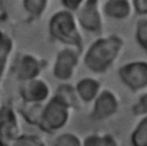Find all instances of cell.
Listing matches in <instances>:
<instances>
[{
    "mask_svg": "<svg viewBox=\"0 0 147 146\" xmlns=\"http://www.w3.org/2000/svg\"><path fill=\"white\" fill-rule=\"evenodd\" d=\"M121 47L122 41L117 37L99 39L88 48L84 62L93 72H103L114 63Z\"/></svg>",
    "mask_w": 147,
    "mask_h": 146,
    "instance_id": "6da1fadb",
    "label": "cell"
},
{
    "mask_svg": "<svg viewBox=\"0 0 147 146\" xmlns=\"http://www.w3.org/2000/svg\"><path fill=\"white\" fill-rule=\"evenodd\" d=\"M70 108L56 95L44 105L39 129L46 133H54L67 125L70 118Z\"/></svg>",
    "mask_w": 147,
    "mask_h": 146,
    "instance_id": "7a4b0ae2",
    "label": "cell"
},
{
    "mask_svg": "<svg viewBox=\"0 0 147 146\" xmlns=\"http://www.w3.org/2000/svg\"><path fill=\"white\" fill-rule=\"evenodd\" d=\"M49 31L52 36L64 44L80 47V37L76 29L74 17L68 11L56 13L49 23Z\"/></svg>",
    "mask_w": 147,
    "mask_h": 146,
    "instance_id": "3957f363",
    "label": "cell"
},
{
    "mask_svg": "<svg viewBox=\"0 0 147 146\" xmlns=\"http://www.w3.org/2000/svg\"><path fill=\"white\" fill-rule=\"evenodd\" d=\"M121 82L131 91H140L147 87V62L134 61L118 69Z\"/></svg>",
    "mask_w": 147,
    "mask_h": 146,
    "instance_id": "277c9868",
    "label": "cell"
},
{
    "mask_svg": "<svg viewBox=\"0 0 147 146\" xmlns=\"http://www.w3.org/2000/svg\"><path fill=\"white\" fill-rule=\"evenodd\" d=\"M119 107L117 95L111 90H102L98 98L93 101L91 118L94 121H106L116 114Z\"/></svg>",
    "mask_w": 147,
    "mask_h": 146,
    "instance_id": "5b68a950",
    "label": "cell"
},
{
    "mask_svg": "<svg viewBox=\"0 0 147 146\" xmlns=\"http://www.w3.org/2000/svg\"><path fill=\"white\" fill-rule=\"evenodd\" d=\"M49 93V85L40 78L21 82L20 95L25 103H44L45 101L47 102L51 99Z\"/></svg>",
    "mask_w": 147,
    "mask_h": 146,
    "instance_id": "8992f818",
    "label": "cell"
},
{
    "mask_svg": "<svg viewBox=\"0 0 147 146\" xmlns=\"http://www.w3.org/2000/svg\"><path fill=\"white\" fill-rule=\"evenodd\" d=\"M78 63V55L71 49L61 51L53 67V75L60 80H69L75 72V69Z\"/></svg>",
    "mask_w": 147,
    "mask_h": 146,
    "instance_id": "52a82bcc",
    "label": "cell"
},
{
    "mask_svg": "<svg viewBox=\"0 0 147 146\" xmlns=\"http://www.w3.org/2000/svg\"><path fill=\"white\" fill-rule=\"evenodd\" d=\"M0 122H1L0 129H1L2 141L11 143L15 139H17L20 136L23 135L17 114L10 106L2 107Z\"/></svg>",
    "mask_w": 147,
    "mask_h": 146,
    "instance_id": "ba28073f",
    "label": "cell"
},
{
    "mask_svg": "<svg viewBox=\"0 0 147 146\" xmlns=\"http://www.w3.org/2000/svg\"><path fill=\"white\" fill-rule=\"evenodd\" d=\"M98 0H86L78 11L80 25L88 31L95 32L101 29V18L98 10Z\"/></svg>",
    "mask_w": 147,
    "mask_h": 146,
    "instance_id": "9c48e42d",
    "label": "cell"
},
{
    "mask_svg": "<svg viewBox=\"0 0 147 146\" xmlns=\"http://www.w3.org/2000/svg\"><path fill=\"white\" fill-rule=\"evenodd\" d=\"M41 71V63L32 55H23L15 66V75L20 82L38 78Z\"/></svg>",
    "mask_w": 147,
    "mask_h": 146,
    "instance_id": "30bf717a",
    "label": "cell"
},
{
    "mask_svg": "<svg viewBox=\"0 0 147 146\" xmlns=\"http://www.w3.org/2000/svg\"><path fill=\"white\" fill-rule=\"evenodd\" d=\"M75 86H76L77 93L83 102L94 101L101 92L100 82L94 78H91V77H85V78L79 79Z\"/></svg>",
    "mask_w": 147,
    "mask_h": 146,
    "instance_id": "8fae6325",
    "label": "cell"
},
{
    "mask_svg": "<svg viewBox=\"0 0 147 146\" xmlns=\"http://www.w3.org/2000/svg\"><path fill=\"white\" fill-rule=\"evenodd\" d=\"M57 98H60L67 106H69L70 109H78L80 106V102H83L77 93L76 86H72L70 84H61L55 94Z\"/></svg>",
    "mask_w": 147,
    "mask_h": 146,
    "instance_id": "7c38bea8",
    "label": "cell"
},
{
    "mask_svg": "<svg viewBox=\"0 0 147 146\" xmlns=\"http://www.w3.org/2000/svg\"><path fill=\"white\" fill-rule=\"evenodd\" d=\"M105 13L113 18H124L130 14V3L127 0H108Z\"/></svg>",
    "mask_w": 147,
    "mask_h": 146,
    "instance_id": "4fadbf2b",
    "label": "cell"
},
{
    "mask_svg": "<svg viewBox=\"0 0 147 146\" xmlns=\"http://www.w3.org/2000/svg\"><path fill=\"white\" fill-rule=\"evenodd\" d=\"M83 146H119V144L113 135L95 132L84 137Z\"/></svg>",
    "mask_w": 147,
    "mask_h": 146,
    "instance_id": "5bb4252c",
    "label": "cell"
},
{
    "mask_svg": "<svg viewBox=\"0 0 147 146\" xmlns=\"http://www.w3.org/2000/svg\"><path fill=\"white\" fill-rule=\"evenodd\" d=\"M131 146H147V116L140 118L130 135Z\"/></svg>",
    "mask_w": 147,
    "mask_h": 146,
    "instance_id": "9a60e30c",
    "label": "cell"
},
{
    "mask_svg": "<svg viewBox=\"0 0 147 146\" xmlns=\"http://www.w3.org/2000/svg\"><path fill=\"white\" fill-rule=\"evenodd\" d=\"M42 109H44L42 103H25V106L21 110V114L28 123L39 126Z\"/></svg>",
    "mask_w": 147,
    "mask_h": 146,
    "instance_id": "2e32d148",
    "label": "cell"
},
{
    "mask_svg": "<svg viewBox=\"0 0 147 146\" xmlns=\"http://www.w3.org/2000/svg\"><path fill=\"white\" fill-rule=\"evenodd\" d=\"M53 146H83V139L74 132H62L55 137Z\"/></svg>",
    "mask_w": 147,
    "mask_h": 146,
    "instance_id": "e0dca14e",
    "label": "cell"
},
{
    "mask_svg": "<svg viewBox=\"0 0 147 146\" xmlns=\"http://www.w3.org/2000/svg\"><path fill=\"white\" fill-rule=\"evenodd\" d=\"M9 146H47L45 140L37 135L23 133L14 141L9 143Z\"/></svg>",
    "mask_w": 147,
    "mask_h": 146,
    "instance_id": "ac0fdd59",
    "label": "cell"
},
{
    "mask_svg": "<svg viewBox=\"0 0 147 146\" xmlns=\"http://www.w3.org/2000/svg\"><path fill=\"white\" fill-rule=\"evenodd\" d=\"M11 49V40L6 36H1V45H0V57H1V71L2 76L6 74V62H7V56Z\"/></svg>",
    "mask_w": 147,
    "mask_h": 146,
    "instance_id": "d6986e66",
    "label": "cell"
},
{
    "mask_svg": "<svg viewBox=\"0 0 147 146\" xmlns=\"http://www.w3.org/2000/svg\"><path fill=\"white\" fill-rule=\"evenodd\" d=\"M46 3L47 0H23V5L25 9L34 16H38L44 11Z\"/></svg>",
    "mask_w": 147,
    "mask_h": 146,
    "instance_id": "ffe728a7",
    "label": "cell"
},
{
    "mask_svg": "<svg viewBox=\"0 0 147 146\" xmlns=\"http://www.w3.org/2000/svg\"><path fill=\"white\" fill-rule=\"evenodd\" d=\"M136 38L138 44L147 51V20H141L137 23Z\"/></svg>",
    "mask_w": 147,
    "mask_h": 146,
    "instance_id": "44dd1931",
    "label": "cell"
},
{
    "mask_svg": "<svg viewBox=\"0 0 147 146\" xmlns=\"http://www.w3.org/2000/svg\"><path fill=\"white\" fill-rule=\"evenodd\" d=\"M132 112L137 116H147V93L142 94L138 99V101L132 107Z\"/></svg>",
    "mask_w": 147,
    "mask_h": 146,
    "instance_id": "7402d4cb",
    "label": "cell"
},
{
    "mask_svg": "<svg viewBox=\"0 0 147 146\" xmlns=\"http://www.w3.org/2000/svg\"><path fill=\"white\" fill-rule=\"evenodd\" d=\"M82 3H83V0H62V5L69 10H76L80 8Z\"/></svg>",
    "mask_w": 147,
    "mask_h": 146,
    "instance_id": "603a6c76",
    "label": "cell"
},
{
    "mask_svg": "<svg viewBox=\"0 0 147 146\" xmlns=\"http://www.w3.org/2000/svg\"><path fill=\"white\" fill-rule=\"evenodd\" d=\"M134 8L139 14H147V0H134Z\"/></svg>",
    "mask_w": 147,
    "mask_h": 146,
    "instance_id": "cb8c5ba5",
    "label": "cell"
}]
</instances>
